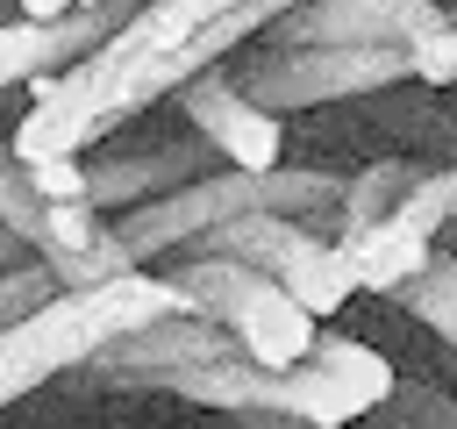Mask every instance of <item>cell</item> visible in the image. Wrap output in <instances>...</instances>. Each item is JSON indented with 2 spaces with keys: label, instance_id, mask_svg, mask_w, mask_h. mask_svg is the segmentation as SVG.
Returning a JSON list of instances; mask_svg holds the SVG:
<instances>
[{
  "label": "cell",
  "instance_id": "6da1fadb",
  "mask_svg": "<svg viewBox=\"0 0 457 429\" xmlns=\"http://www.w3.org/2000/svg\"><path fill=\"white\" fill-rule=\"evenodd\" d=\"M157 393H179V400H200V408H221L243 422L264 415V422H293V429H350L393 393V365L357 336H314V350L293 372H257L243 358H221V365L157 379Z\"/></svg>",
  "mask_w": 457,
  "mask_h": 429
},
{
  "label": "cell",
  "instance_id": "7a4b0ae2",
  "mask_svg": "<svg viewBox=\"0 0 457 429\" xmlns=\"http://www.w3.org/2000/svg\"><path fill=\"white\" fill-rule=\"evenodd\" d=\"M179 286L150 279V272H114L100 286H64L50 293L36 315L0 329V408H14L21 393H36L43 379L86 365L93 350H107L114 336H136L164 315H179Z\"/></svg>",
  "mask_w": 457,
  "mask_h": 429
},
{
  "label": "cell",
  "instance_id": "3957f363",
  "mask_svg": "<svg viewBox=\"0 0 457 429\" xmlns=\"http://www.w3.org/2000/svg\"><path fill=\"white\" fill-rule=\"evenodd\" d=\"M171 286H179V300H186L193 315H207V322L236 343V358L257 365V372H293V365L314 350V336H321V329L286 300V286L264 279V272H250V265L207 257V265L179 272Z\"/></svg>",
  "mask_w": 457,
  "mask_h": 429
},
{
  "label": "cell",
  "instance_id": "277c9868",
  "mask_svg": "<svg viewBox=\"0 0 457 429\" xmlns=\"http://www.w3.org/2000/svg\"><path fill=\"white\" fill-rule=\"evenodd\" d=\"M193 122L236 172H278V114L271 107H257V100L228 93L221 79H207V86H193Z\"/></svg>",
  "mask_w": 457,
  "mask_h": 429
},
{
  "label": "cell",
  "instance_id": "5b68a950",
  "mask_svg": "<svg viewBox=\"0 0 457 429\" xmlns=\"http://www.w3.org/2000/svg\"><path fill=\"white\" fill-rule=\"evenodd\" d=\"M343 265L357 279V293H400L407 279L428 272V243L407 236L400 222H364V229H343Z\"/></svg>",
  "mask_w": 457,
  "mask_h": 429
},
{
  "label": "cell",
  "instance_id": "8992f818",
  "mask_svg": "<svg viewBox=\"0 0 457 429\" xmlns=\"http://www.w3.org/2000/svg\"><path fill=\"white\" fill-rule=\"evenodd\" d=\"M371 422H378V429H457V400L436 393V386H407V379H393V393L371 408Z\"/></svg>",
  "mask_w": 457,
  "mask_h": 429
},
{
  "label": "cell",
  "instance_id": "52a82bcc",
  "mask_svg": "<svg viewBox=\"0 0 457 429\" xmlns=\"http://www.w3.org/2000/svg\"><path fill=\"white\" fill-rule=\"evenodd\" d=\"M400 300H407V307H414V315H421V322L457 350V265H436V257H428V272H421V279H407V286H400Z\"/></svg>",
  "mask_w": 457,
  "mask_h": 429
},
{
  "label": "cell",
  "instance_id": "ba28073f",
  "mask_svg": "<svg viewBox=\"0 0 457 429\" xmlns=\"http://www.w3.org/2000/svg\"><path fill=\"white\" fill-rule=\"evenodd\" d=\"M21 179H29V193H36L43 207H64V200H86V193H93V179L79 172V157H43V164H21Z\"/></svg>",
  "mask_w": 457,
  "mask_h": 429
},
{
  "label": "cell",
  "instance_id": "9c48e42d",
  "mask_svg": "<svg viewBox=\"0 0 457 429\" xmlns=\"http://www.w3.org/2000/svg\"><path fill=\"white\" fill-rule=\"evenodd\" d=\"M43 57H50V29H36V21L0 29V86L36 79V72H43Z\"/></svg>",
  "mask_w": 457,
  "mask_h": 429
},
{
  "label": "cell",
  "instance_id": "30bf717a",
  "mask_svg": "<svg viewBox=\"0 0 457 429\" xmlns=\"http://www.w3.org/2000/svg\"><path fill=\"white\" fill-rule=\"evenodd\" d=\"M414 72H421L428 86H450V79H457V50H450V21H443V29H428V36H414Z\"/></svg>",
  "mask_w": 457,
  "mask_h": 429
},
{
  "label": "cell",
  "instance_id": "8fae6325",
  "mask_svg": "<svg viewBox=\"0 0 457 429\" xmlns=\"http://www.w3.org/2000/svg\"><path fill=\"white\" fill-rule=\"evenodd\" d=\"M64 7H71V0H21V21L50 29V21H64Z\"/></svg>",
  "mask_w": 457,
  "mask_h": 429
},
{
  "label": "cell",
  "instance_id": "7c38bea8",
  "mask_svg": "<svg viewBox=\"0 0 457 429\" xmlns=\"http://www.w3.org/2000/svg\"><path fill=\"white\" fill-rule=\"evenodd\" d=\"M250 422H257V429H293V422H264V415H250Z\"/></svg>",
  "mask_w": 457,
  "mask_h": 429
},
{
  "label": "cell",
  "instance_id": "4fadbf2b",
  "mask_svg": "<svg viewBox=\"0 0 457 429\" xmlns=\"http://www.w3.org/2000/svg\"><path fill=\"white\" fill-rule=\"evenodd\" d=\"M71 7H100V0H71Z\"/></svg>",
  "mask_w": 457,
  "mask_h": 429
},
{
  "label": "cell",
  "instance_id": "5bb4252c",
  "mask_svg": "<svg viewBox=\"0 0 457 429\" xmlns=\"http://www.w3.org/2000/svg\"><path fill=\"white\" fill-rule=\"evenodd\" d=\"M0 250H7V243H0Z\"/></svg>",
  "mask_w": 457,
  "mask_h": 429
}]
</instances>
